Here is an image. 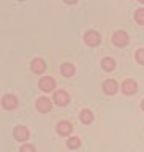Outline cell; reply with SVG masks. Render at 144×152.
Here are the masks:
<instances>
[{"label": "cell", "instance_id": "11", "mask_svg": "<svg viewBox=\"0 0 144 152\" xmlns=\"http://www.w3.org/2000/svg\"><path fill=\"white\" fill-rule=\"evenodd\" d=\"M14 138H16L18 141H26L29 138V130L26 127H22V125L16 127L14 128Z\"/></svg>", "mask_w": 144, "mask_h": 152}, {"label": "cell", "instance_id": "8", "mask_svg": "<svg viewBox=\"0 0 144 152\" xmlns=\"http://www.w3.org/2000/svg\"><path fill=\"white\" fill-rule=\"evenodd\" d=\"M103 90H105V94H108V95H114L119 90V86L114 79H108L103 83Z\"/></svg>", "mask_w": 144, "mask_h": 152}, {"label": "cell", "instance_id": "15", "mask_svg": "<svg viewBox=\"0 0 144 152\" xmlns=\"http://www.w3.org/2000/svg\"><path fill=\"white\" fill-rule=\"evenodd\" d=\"M67 146L70 147V149H78V147L81 146V140L78 136H71L68 141H67Z\"/></svg>", "mask_w": 144, "mask_h": 152}, {"label": "cell", "instance_id": "13", "mask_svg": "<svg viewBox=\"0 0 144 152\" xmlns=\"http://www.w3.org/2000/svg\"><path fill=\"white\" fill-rule=\"evenodd\" d=\"M102 66H103V70H106V71H113L114 66H116V62H114V59H111V57H105L102 60Z\"/></svg>", "mask_w": 144, "mask_h": 152}, {"label": "cell", "instance_id": "14", "mask_svg": "<svg viewBox=\"0 0 144 152\" xmlns=\"http://www.w3.org/2000/svg\"><path fill=\"white\" fill-rule=\"evenodd\" d=\"M81 121H83V124H90L94 121V114L92 111H89V109H83L81 111Z\"/></svg>", "mask_w": 144, "mask_h": 152}, {"label": "cell", "instance_id": "16", "mask_svg": "<svg viewBox=\"0 0 144 152\" xmlns=\"http://www.w3.org/2000/svg\"><path fill=\"white\" fill-rule=\"evenodd\" d=\"M135 21H136L138 24H144V8L136 10V13H135Z\"/></svg>", "mask_w": 144, "mask_h": 152}, {"label": "cell", "instance_id": "4", "mask_svg": "<svg viewBox=\"0 0 144 152\" xmlns=\"http://www.w3.org/2000/svg\"><path fill=\"white\" fill-rule=\"evenodd\" d=\"M54 102L56 104H59V106H65V104H68L70 102V95L65 92V90H57L54 94Z\"/></svg>", "mask_w": 144, "mask_h": 152}, {"label": "cell", "instance_id": "7", "mask_svg": "<svg viewBox=\"0 0 144 152\" xmlns=\"http://www.w3.org/2000/svg\"><path fill=\"white\" fill-rule=\"evenodd\" d=\"M51 108H52V103H51L49 98H46V97L38 98V102H37V109H38V111L48 113V111H51Z\"/></svg>", "mask_w": 144, "mask_h": 152}, {"label": "cell", "instance_id": "19", "mask_svg": "<svg viewBox=\"0 0 144 152\" xmlns=\"http://www.w3.org/2000/svg\"><path fill=\"white\" fill-rule=\"evenodd\" d=\"M141 108H143V111H144V100L141 102Z\"/></svg>", "mask_w": 144, "mask_h": 152}, {"label": "cell", "instance_id": "10", "mask_svg": "<svg viewBox=\"0 0 144 152\" xmlns=\"http://www.w3.org/2000/svg\"><path fill=\"white\" fill-rule=\"evenodd\" d=\"M30 68H32L33 73L40 75V73H43V71L46 70V64H45L41 59H33L32 64H30Z\"/></svg>", "mask_w": 144, "mask_h": 152}, {"label": "cell", "instance_id": "12", "mask_svg": "<svg viewBox=\"0 0 144 152\" xmlns=\"http://www.w3.org/2000/svg\"><path fill=\"white\" fill-rule=\"evenodd\" d=\"M60 71H62V75H64V76L70 78V76L75 75V65L73 64H64L60 66Z\"/></svg>", "mask_w": 144, "mask_h": 152}, {"label": "cell", "instance_id": "3", "mask_svg": "<svg viewBox=\"0 0 144 152\" xmlns=\"http://www.w3.org/2000/svg\"><path fill=\"white\" fill-rule=\"evenodd\" d=\"M56 87V81L51 78V76H43L40 79V89L43 92H51Z\"/></svg>", "mask_w": 144, "mask_h": 152}, {"label": "cell", "instance_id": "5", "mask_svg": "<svg viewBox=\"0 0 144 152\" xmlns=\"http://www.w3.org/2000/svg\"><path fill=\"white\" fill-rule=\"evenodd\" d=\"M71 132H73V127H71V124L68 121H60L57 124V133H59V135L67 136V135H70Z\"/></svg>", "mask_w": 144, "mask_h": 152}, {"label": "cell", "instance_id": "1", "mask_svg": "<svg viewBox=\"0 0 144 152\" xmlns=\"http://www.w3.org/2000/svg\"><path fill=\"white\" fill-rule=\"evenodd\" d=\"M113 43H114L116 46H119V48L125 46L127 43H128V35H127V32H124V30L114 32V33H113Z\"/></svg>", "mask_w": 144, "mask_h": 152}, {"label": "cell", "instance_id": "6", "mask_svg": "<svg viewBox=\"0 0 144 152\" xmlns=\"http://www.w3.org/2000/svg\"><path fill=\"white\" fill-rule=\"evenodd\" d=\"M2 104H3L5 109H14L18 106V98L14 97V95L8 94V95H5V97L2 98Z\"/></svg>", "mask_w": 144, "mask_h": 152}, {"label": "cell", "instance_id": "9", "mask_svg": "<svg viewBox=\"0 0 144 152\" xmlns=\"http://www.w3.org/2000/svg\"><path fill=\"white\" fill-rule=\"evenodd\" d=\"M136 89H138V86L136 83L133 79H127V81H124V84H122V90H124V94L125 95H133L136 92Z\"/></svg>", "mask_w": 144, "mask_h": 152}, {"label": "cell", "instance_id": "17", "mask_svg": "<svg viewBox=\"0 0 144 152\" xmlns=\"http://www.w3.org/2000/svg\"><path fill=\"white\" fill-rule=\"evenodd\" d=\"M135 59H136V62H138V64L144 65V49H138V51H136V54H135Z\"/></svg>", "mask_w": 144, "mask_h": 152}, {"label": "cell", "instance_id": "2", "mask_svg": "<svg viewBox=\"0 0 144 152\" xmlns=\"http://www.w3.org/2000/svg\"><path fill=\"white\" fill-rule=\"evenodd\" d=\"M84 41L87 43L89 46H98L100 41H102V38H100V33L98 32L89 30V32H86V35H84Z\"/></svg>", "mask_w": 144, "mask_h": 152}, {"label": "cell", "instance_id": "18", "mask_svg": "<svg viewBox=\"0 0 144 152\" xmlns=\"http://www.w3.org/2000/svg\"><path fill=\"white\" fill-rule=\"evenodd\" d=\"M19 152H35V147H33L32 144H26V146H22L21 149H19Z\"/></svg>", "mask_w": 144, "mask_h": 152}]
</instances>
